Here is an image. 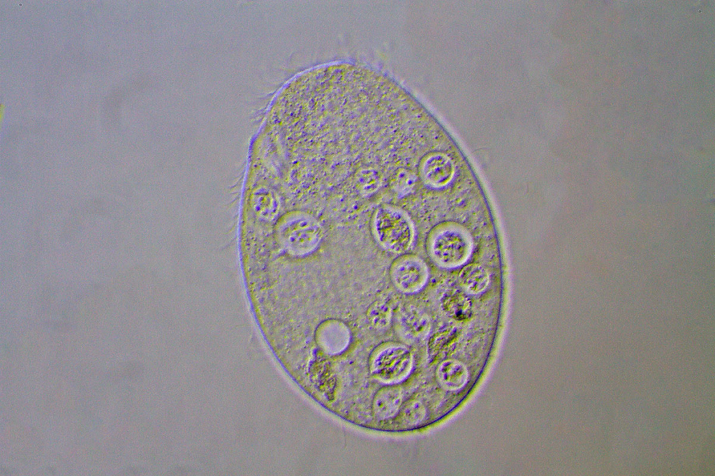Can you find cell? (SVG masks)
I'll return each instance as SVG.
<instances>
[{
    "mask_svg": "<svg viewBox=\"0 0 715 476\" xmlns=\"http://www.w3.org/2000/svg\"><path fill=\"white\" fill-rule=\"evenodd\" d=\"M401 399L400 388L393 386L382 388L374 398L373 410L375 416L380 419L393 417L401 406Z\"/></svg>",
    "mask_w": 715,
    "mask_h": 476,
    "instance_id": "8",
    "label": "cell"
},
{
    "mask_svg": "<svg viewBox=\"0 0 715 476\" xmlns=\"http://www.w3.org/2000/svg\"><path fill=\"white\" fill-rule=\"evenodd\" d=\"M422 175L430 186L441 187L446 185L454 174L452 162L442 155H434L425 160L422 165Z\"/></svg>",
    "mask_w": 715,
    "mask_h": 476,
    "instance_id": "6",
    "label": "cell"
},
{
    "mask_svg": "<svg viewBox=\"0 0 715 476\" xmlns=\"http://www.w3.org/2000/svg\"><path fill=\"white\" fill-rule=\"evenodd\" d=\"M443 306L450 315L462 317L467 314L470 303L463 295L454 292L445 297Z\"/></svg>",
    "mask_w": 715,
    "mask_h": 476,
    "instance_id": "11",
    "label": "cell"
},
{
    "mask_svg": "<svg viewBox=\"0 0 715 476\" xmlns=\"http://www.w3.org/2000/svg\"><path fill=\"white\" fill-rule=\"evenodd\" d=\"M323 236L318 221L307 214H296L288 219L280 230L281 240L293 255L302 256L314 251Z\"/></svg>",
    "mask_w": 715,
    "mask_h": 476,
    "instance_id": "2",
    "label": "cell"
},
{
    "mask_svg": "<svg viewBox=\"0 0 715 476\" xmlns=\"http://www.w3.org/2000/svg\"><path fill=\"white\" fill-rule=\"evenodd\" d=\"M412 364L413 357L406 347L391 345L381 348L374 355L370 364V371L382 381L395 382L408 374Z\"/></svg>",
    "mask_w": 715,
    "mask_h": 476,
    "instance_id": "4",
    "label": "cell"
},
{
    "mask_svg": "<svg viewBox=\"0 0 715 476\" xmlns=\"http://www.w3.org/2000/svg\"><path fill=\"white\" fill-rule=\"evenodd\" d=\"M390 318V309L383 302L376 304L369 309V319L375 327H385L389 323Z\"/></svg>",
    "mask_w": 715,
    "mask_h": 476,
    "instance_id": "13",
    "label": "cell"
},
{
    "mask_svg": "<svg viewBox=\"0 0 715 476\" xmlns=\"http://www.w3.org/2000/svg\"><path fill=\"white\" fill-rule=\"evenodd\" d=\"M391 277L399 290L406 293H413L425 285L428 270L426 265L419 258L403 257L393 265Z\"/></svg>",
    "mask_w": 715,
    "mask_h": 476,
    "instance_id": "5",
    "label": "cell"
},
{
    "mask_svg": "<svg viewBox=\"0 0 715 476\" xmlns=\"http://www.w3.org/2000/svg\"><path fill=\"white\" fill-rule=\"evenodd\" d=\"M373 230L380 245L392 253H405L413 241V223L408 215L397 207L385 205L378 208L374 215Z\"/></svg>",
    "mask_w": 715,
    "mask_h": 476,
    "instance_id": "1",
    "label": "cell"
},
{
    "mask_svg": "<svg viewBox=\"0 0 715 476\" xmlns=\"http://www.w3.org/2000/svg\"><path fill=\"white\" fill-rule=\"evenodd\" d=\"M437 377L440 384L445 389L458 390L466 385L469 373L466 367L462 363L448 359L438 366Z\"/></svg>",
    "mask_w": 715,
    "mask_h": 476,
    "instance_id": "9",
    "label": "cell"
},
{
    "mask_svg": "<svg viewBox=\"0 0 715 476\" xmlns=\"http://www.w3.org/2000/svg\"><path fill=\"white\" fill-rule=\"evenodd\" d=\"M399 325L402 334L410 339L422 338L429 330L427 316L412 306L404 307L399 312Z\"/></svg>",
    "mask_w": 715,
    "mask_h": 476,
    "instance_id": "7",
    "label": "cell"
},
{
    "mask_svg": "<svg viewBox=\"0 0 715 476\" xmlns=\"http://www.w3.org/2000/svg\"><path fill=\"white\" fill-rule=\"evenodd\" d=\"M426 414L425 408L419 401H411L404 406L401 412L403 421L408 425L421 422Z\"/></svg>",
    "mask_w": 715,
    "mask_h": 476,
    "instance_id": "12",
    "label": "cell"
},
{
    "mask_svg": "<svg viewBox=\"0 0 715 476\" xmlns=\"http://www.w3.org/2000/svg\"><path fill=\"white\" fill-rule=\"evenodd\" d=\"M459 281L466 292L476 295L487 288L489 283V276L483 267L471 264L465 266L461 270L459 274Z\"/></svg>",
    "mask_w": 715,
    "mask_h": 476,
    "instance_id": "10",
    "label": "cell"
},
{
    "mask_svg": "<svg viewBox=\"0 0 715 476\" xmlns=\"http://www.w3.org/2000/svg\"><path fill=\"white\" fill-rule=\"evenodd\" d=\"M472 244L463 230L448 227L437 232L430 243V251L440 265L452 268L464 263L469 257Z\"/></svg>",
    "mask_w": 715,
    "mask_h": 476,
    "instance_id": "3",
    "label": "cell"
}]
</instances>
